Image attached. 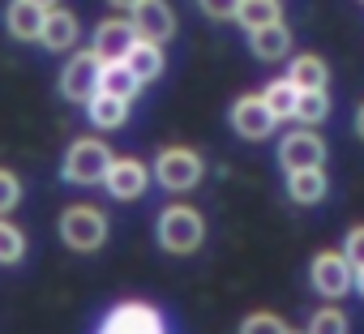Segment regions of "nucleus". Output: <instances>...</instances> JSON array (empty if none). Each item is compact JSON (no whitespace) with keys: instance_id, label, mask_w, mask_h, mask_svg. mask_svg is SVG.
<instances>
[{"instance_id":"32","label":"nucleus","mask_w":364,"mask_h":334,"mask_svg":"<svg viewBox=\"0 0 364 334\" xmlns=\"http://www.w3.org/2000/svg\"><path fill=\"white\" fill-rule=\"evenodd\" d=\"M31 5H39V9H52V5H60V0H31Z\"/></svg>"},{"instance_id":"12","label":"nucleus","mask_w":364,"mask_h":334,"mask_svg":"<svg viewBox=\"0 0 364 334\" xmlns=\"http://www.w3.org/2000/svg\"><path fill=\"white\" fill-rule=\"evenodd\" d=\"M133 43H137L133 18H103V22L95 26V43H90V48L99 52V60H124Z\"/></svg>"},{"instance_id":"7","label":"nucleus","mask_w":364,"mask_h":334,"mask_svg":"<svg viewBox=\"0 0 364 334\" xmlns=\"http://www.w3.org/2000/svg\"><path fill=\"white\" fill-rule=\"evenodd\" d=\"M99 69H103L99 52H95V48H82V52H73V56L65 60V69H60V77H56V90H60L69 103H86V99L99 90Z\"/></svg>"},{"instance_id":"26","label":"nucleus","mask_w":364,"mask_h":334,"mask_svg":"<svg viewBox=\"0 0 364 334\" xmlns=\"http://www.w3.org/2000/svg\"><path fill=\"white\" fill-rule=\"evenodd\" d=\"M22 202V181L9 172V167H0V215H14Z\"/></svg>"},{"instance_id":"23","label":"nucleus","mask_w":364,"mask_h":334,"mask_svg":"<svg viewBox=\"0 0 364 334\" xmlns=\"http://www.w3.org/2000/svg\"><path fill=\"white\" fill-rule=\"evenodd\" d=\"M26 257V232L9 223V215H0V266H22Z\"/></svg>"},{"instance_id":"17","label":"nucleus","mask_w":364,"mask_h":334,"mask_svg":"<svg viewBox=\"0 0 364 334\" xmlns=\"http://www.w3.org/2000/svg\"><path fill=\"white\" fill-rule=\"evenodd\" d=\"M43 14L39 5H31V0H9V9H5V31L18 39V43H35L39 31H43Z\"/></svg>"},{"instance_id":"4","label":"nucleus","mask_w":364,"mask_h":334,"mask_svg":"<svg viewBox=\"0 0 364 334\" xmlns=\"http://www.w3.org/2000/svg\"><path fill=\"white\" fill-rule=\"evenodd\" d=\"M107 227H112L107 215L95 206H69L56 219V232H60L65 249H73V253H99L107 244Z\"/></svg>"},{"instance_id":"30","label":"nucleus","mask_w":364,"mask_h":334,"mask_svg":"<svg viewBox=\"0 0 364 334\" xmlns=\"http://www.w3.org/2000/svg\"><path fill=\"white\" fill-rule=\"evenodd\" d=\"M351 287H355V291L364 296V266H355V279H351Z\"/></svg>"},{"instance_id":"31","label":"nucleus","mask_w":364,"mask_h":334,"mask_svg":"<svg viewBox=\"0 0 364 334\" xmlns=\"http://www.w3.org/2000/svg\"><path fill=\"white\" fill-rule=\"evenodd\" d=\"M355 133H360V141H364V103L355 107Z\"/></svg>"},{"instance_id":"6","label":"nucleus","mask_w":364,"mask_h":334,"mask_svg":"<svg viewBox=\"0 0 364 334\" xmlns=\"http://www.w3.org/2000/svg\"><path fill=\"white\" fill-rule=\"evenodd\" d=\"M351 279H355V266L347 262L343 249H321L313 262H309V287L321 296V300H338L351 291Z\"/></svg>"},{"instance_id":"27","label":"nucleus","mask_w":364,"mask_h":334,"mask_svg":"<svg viewBox=\"0 0 364 334\" xmlns=\"http://www.w3.org/2000/svg\"><path fill=\"white\" fill-rule=\"evenodd\" d=\"M253 330H274V334H287L291 325H287L279 313H249V317L240 321V334H253Z\"/></svg>"},{"instance_id":"3","label":"nucleus","mask_w":364,"mask_h":334,"mask_svg":"<svg viewBox=\"0 0 364 334\" xmlns=\"http://www.w3.org/2000/svg\"><path fill=\"white\" fill-rule=\"evenodd\" d=\"M112 158L116 154L107 150L103 137H77V141H69V150L60 158V181L65 185H82V189L86 185H103Z\"/></svg>"},{"instance_id":"10","label":"nucleus","mask_w":364,"mask_h":334,"mask_svg":"<svg viewBox=\"0 0 364 334\" xmlns=\"http://www.w3.org/2000/svg\"><path fill=\"white\" fill-rule=\"evenodd\" d=\"M279 163H283V172H291V167H317V163H326V141L309 124H300L279 141Z\"/></svg>"},{"instance_id":"14","label":"nucleus","mask_w":364,"mask_h":334,"mask_svg":"<svg viewBox=\"0 0 364 334\" xmlns=\"http://www.w3.org/2000/svg\"><path fill=\"white\" fill-rule=\"evenodd\" d=\"M249 52L257 60H266V65L287 60L291 56V26H283V18L279 22H266V26H253L249 31Z\"/></svg>"},{"instance_id":"18","label":"nucleus","mask_w":364,"mask_h":334,"mask_svg":"<svg viewBox=\"0 0 364 334\" xmlns=\"http://www.w3.org/2000/svg\"><path fill=\"white\" fill-rule=\"evenodd\" d=\"M287 77L300 86V90H326L330 86V65L317 56V52H300L287 60Z\"/></svg>"},{"instance_id":"8","label":"nucleus","mask_w":364,"mask_h":334,"mask_svg":"<svg viewBox=\"0 0 364 334\" xmlns=\"http://www.w3.org/2000/svg\"><path fill=\"white\" fill-rule=\"evenodd\" d=\"M228 124H232V133L245 137V141H266L279 120H274V112H270V103H266L262 95H240V99L228 107Z\"/></svg>"},{"instance_id":"2","label":"nucleus","mask_w":364,"mask_h":334,"mask_svg":"<svg viewBox=\"0 0 364 334\" xmlns=\"http://www.w3.org/2000/svg\"><path fill=\"white\" fill-rule=\"evenodd\" d=\"M150 176H154L167 193H189V189H198L202 176H206V158H202V150H193V146H163V150L154 154V163H150Z\"/></svg>"},{"instance_id":"29","label":"nucleus","mask_w":364,"mask_h":334,"mask_svg":"<svg viewBox=\"0 0 364 334\" xmlns=\"http://www.w3.org/2000/svg\"><path fill=\"white\" fill-rule=\"evenodd\" d=\"M236 5H240V0H198V9H202L206 18H215V22L236 18Z\"/></svg>"},{"instance_id":"24","label":"nucleus","mask_w":364,"mask_h":334,"mask_svg":"<svg viewBox=\"0 0 364 334\" xmlns=\"http://www.w3.org/2000/svg\"><path fill=\"white\" fill-rule=\"evenodd\" d=\"M330 116V95L326 90H300V99H296V124H321Z\"/></svg>"},{"instance_id":"5","label":"nucleus","mask_w":364,"mask_h":334,"mask_svg":"<svg viewBox=\"0 0 364 334\" xmlns=\"http://www.w3.org/2000/svg\"><path fill=\"white\" fill-rule=\"evenodd\" d=\"M99 330H107V334H163L167 313L146 304V300H120L99 317Z\"/></svg>"},{"instance_id":"25","label":"nucleus","mask_w":364,"mask_h":334,"mask_svg":"<svg viewBox=\"0 0 364 334\" xmlns=\"http://www.w3.org/2000/svg\"><path fill=\"white\" fill-rule=\"evenodd\" d=\"M309 330H313V334H343V330H347V313H343V308H317V313L309 317Z\"/></svg>"},{"instance_id":"20","label":"nucleus","mask_w":364,"mask_h":334,"mask_svg":"<svg viewBox=\"0 0 364 334\" xmlns=\"http://www.w3.org/2000/svg\"><path fill=\"white\" fill-rule=\"evenodd\" d=\"M99 90H112V95H120V99H137L141 82H137V73L129 69V60H103V69H99Z\"/></svg>"},{"instance_id":"9","label":"nucleus","mask_w":364,"mask_h":334,"mask_svg":"<svg viewBox=\"0 0 364 334\" xmlns=\"http://www.w3.org/2000/svg\"><path fill=\"white\" fill-rule=\"evenodd\" d=\"M103 189H107L116 202H137V198H146V189H150V163H141V158H133V154H116V158L107 163Z\"/></svg>"},{"instance_id":"13","label":"nucleus","mask_w":364,"mask_h":334,"mask_svg":"<svg viewBox=\"0 0 364 334\" xmlns=\"http://www.w3.org/2000/svg\"><path fill=\"white\" fill-rule=\"evenodd\" d=\"M77 35H82V22H77V14H73V9H60V5H52V9L43 14L39 43H43L48 52H69V48L77 43Z\"/></svg>"},{"instance_id":"15","label":"nucleus","mask_w":364,"mask_h":334,"mask_svg":"<svg viewBox=\"0 0 364 334\" xmlns=\"http://www.w3.org/2000/svg\"><path fill=\"white\" fill-rule=\"evenodd\" d=\"M326 193H330V181H326L321 163L317 167H291L287 172V198L296 206H317V202H326Z\"/></svg>"},{"instance_id":"1","label":"nucleus","mask_w":364,"mask_h":334,"mask_svg":"<svg viewBox=\"0 0 364 334\" xmlns=\"http://www.w3.org/2000/svg\"><path fill=\"white\" fill-rule=\"evenodd\" d=\"M202 240H206V219H202L193 206L176 202V206H163V210H159V219H154V244H159L163 253L189 257V253L202 249Z\"/></svg>"},{"instance_id":"28","label":"nucleus","mask_w":364,"mask_h":334,"mask_svg":"<svg viewBox=\"0 0 364 334\" xmlns=\"http://www.w3.org/2000/svg\"><path fill=\"white\" fill-rule=\"evenodd\" d=\"M343 253H347V262H351V266H364V223H355V227L347 232Z\"/></svg>"},{"instance_id":"33","label":"nucleus","mask_w":364,"mask_h":334,"mask_svg":"<svg viewBox=\"0 0 364 334\" xmlns=\"http://www.w3.org/2000/svg\"><path fill=\"white\" fill-rule=\"evenodd\" d=\"M112 5H116V9H133V5H137V0H112Z\"/></svg>"},{"instance_id":"22","label":"nucleus","mask_w":364,"mask_h":334,"mask_svg":"<svg viewBox=\"0 0 364 334\" xmlns=\"http://www.w3.org/2000/svg\"><path fill=\"white\" fill-rule=\"evenodd\" d=\"M279 18H283V5H279V0H240V5H236V22H240L245 31L266 26V22H279Z\"/></svg>"},{"instance_id":"11","label":"nucleus","mask_w":364,"mask_h":334,"mask_svg":"<svg viewBox=\"0 0 364 334\" xmlns=\"http://www.w3.org/2000/svg\"><path fill=\"white\" fill-rule=\"evenodd\" d=\"M133 14V26H137V39H150V43H167L176 35V14L167 0H137L129 9Z\"/></svg>"},{"instance_id":"16","label":"nucleus","mask_w":364,"mask_h":334,"mask_svg":"<svg viewBox=\"0 0 364 334\" xmlns=\"http://www.w3.org/2000/svg\"><path fill=\"white\" fill-rule=\"evenodd\" d=\"M129 103L133 99H120V95H112V90H95L82 107H86V120L95 124V129H124V120H129Z\"/></svg>"},{"instance_id":"21","label":"nucleus","mask_w":364,"mask_h":334,"mask_svg":"<svg viewBox=\"0 0 364 334\" xmlns=\"http://www.w3.org/2000/svg\"><path fill=\"white\" fill-rule=\"evenodd\" d=\"M262 99L270 103L274 120H296V99H300V86H296L291 77H274V82H266V86H262Z\"/></svg>"},{"instance_id":"19","label":"nucleus","mask_w":364,"mask_h":334,"mask_svg":"<svg viewBox=\"0 0 364 334\" xmlns=\"http://www.w3.org/2000/svg\"><path fill=\"white\" fill-rule=\"evenodd\" d=\"M129 69L137 73V82L146 86V82H154V77H163V43H150V39H137L133 48H129Z\"/></svg>"}]
</instances>
